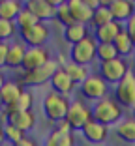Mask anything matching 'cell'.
Here are the masks:
<instances>
[{"label":"cell","mask_w":135,"mask_h":146,"mask_svg":"<svg viewBox=\"0 0 135 146\" xmlns=\"http://www.w3.org/2000/svg\"><path fill=\"white\" fill-rule=\"evenodd\" d=\"M122 114H124V109L109 96L96 101L94 107H92V118L96 122H100V124L107 125V127L116 125L118 122L122 120Z\"/></svg>","instance_id":"1"},{"label":"cell","mask_w":135,"mask_h":146,"mask_svg":"<svg viewBox=\"0 0 135 146\" xmlns=\"http://www.w3.org/2000/svg\"><path fill=\"white\" fill-rule=\"evenodd\" d=\"M114 101L122 109H135V73L131 69H128L126 75L114 84Z\"/></svg>","instance_id":"2"},{"label":"cell","mask_w":135,"mask_h":146,"mask_svg":"<svg viewBox=\"0 0 135 146\" xmlns=\"http://www.w3.org/2000/svg\"><path fill=\"white\" fill-rule=\"evenodd\" d=\"M60 68L57 60H49L47 64L39 66V68L32 69V71H23L21 79H19V84L21 86H39L45 84L47 81H51V77L57 73V69Z\"/></svg>","instance_id":"3"},{"label":"cell","mask_w":135,"mask_h":146,"mask_svg":"<svg viewBox=\"0 0 135 146\" xmlns=\"http://www.w3.org/2000/svg\"><path fill=\"white\" fill-rule=\"evenodd\" d=\"M68 107H70V99L66 96L57 94V92H49L43 98V112L47 116V120H51V122L64 120Z\"/></svg>","instance_id":"4"},{"label":"cell","mask_w":135,"mask_h":146,"mask_svg":"<svg viewBox=\"0 0 135 146\" xmlns=\"http://www.w3.org/2000/svg\"><path fill=\"white\" fill-rule=\"evenodd\" d=\"M49 36H51V30H49L47 23H36L28 28L19 30L21 43H25L26 47H43L49 41Z\"/></svg>","instance_id":"5"},{"label":"cell","mask_w":135,"mask_h":146,"mask_svg":"<svg viewBox=\"0 0 135 146\" xmlns=\"http://www.w3.org/2000/svg\"><path fill=\"white\" fill-rule=\"evenodd\" d=\"M96 47H98V41L94 39V36H88L83 41L71 45V51H70L71 62L81 64V66H88L96 58Z\"/></svg>","instance_id":"6"},{"label":"cell","mask_w":135,"mask_h":146,"mask_svg":"<svg viewBox=\"0 0 135 146\" xmlns=\"http://www.w3.org/2000/svg\"><path fill=\"white\" fill-rule=\"evenodd\" d=\"M64 120L70 124L71 131H77V129L81 131V127L88 120H92V109L88 105H84L83 101H79V99L70 101V107H68V112H66Z\"/></svg>","instance_id":"7"},{"label":"cell","mask_w":135,"mask_h":146,"mask_svg":"<svg viewBox=\"0 0 135 146\" xmlns=\"http://www.w3.org/2000/svg\"><path fill=\"white\" fill-rule=\"evenodd\" d=\"M128 62L124 58H113V60H107V62H100V75L107 84H116L120 79L128 73Z\"/></svg>","instance_id":"8"},{"label":"cell","mask_w":135,"mask_h":146,"mask_svg":"<svg viewBox=\"0 0 135 146\" xmlns=\"http://www.w3.org/2000/svg\"><path fill=\"white\" fill-rule=\"evenodd\" d=\"M79 92L83 94V98L90 99V101H100V99L107 98V82L100 75L90 73L86 81L79 84Z\"/></svg>","instance_id":"9"},{"label":"cell","mask_w":135,"mask_h":146,"mask_svg":"<svg viewBox=\"0 0 135 146\" xmlns=\"http://www.w3.org/2000/svg\"><path fill=\"white\" fill-rule=\"evenodd\" d=\"M57 0H28L25 2V8L38 19L39 23H47L57 13Z\"/></svg>","instance_id":"10"},{"label":"cell","mask_w":135,"mask_h":146,"mask_svg":"<svg viewBox=\"0 0 135 146\" xmlns=\"http://www.w3.org/2000/svg\"><path fill=\"white\" fill-rule=\"evenodd\" d=\"M81 135H83V139L86 142H90L92 146H100L101 142H105L107 137H109V127L92 118V120H88L86 124L81 127Z\"/></svg>","instance_id":"11"},{"label":"cell","mask_w":135,"mask_h":146,"mask_svg":"<svg viewBox=\"0 0 135 146\" xmlns=\"http://www.w3.org/2000/svg\"><path fill=\"white\" fill-rule=\"evenodd\" d=\"M49 60H51V54H49L47 47H26L21 69L23 71H32V69L39 68V66L47 64Z\"/></svg>","instance_id":"12"},{"label":"cell","mask_w":135,"mask_h":146,"mask_svg":"<svg viewBox=\"0 0 135 146\" xmlns=\"http://www.w3.org/2000/svg\"><path fill=\"white\" fill-rule=\"evenodd\" d=\"M107 8L113 15V21L120 23V25H124L135 13V4L130 2V0H113V2L107 4Z\"/></svg>","instance_id":"13"},{"label":"cell","mask_w":135,"mask_h":146,"mask_svg":"<svg viewBox=\"0 0 135 146\" xmlns=\"http://www.w3.org/2000/svg\"><path fill=\"white\" fill-rule=\"evenodd\" d=\"M68 8H70V13H71V17H73L75 23H79V25H88V23H92V13H94V9L88 6L86 0H70V2H68Z\"/></svg>","instance_id":"14"},{"label":"cell","mask_w":135,"mask_h":146,"mask_svg":"<svg viewBox=\"0 0 135 146\" xmlns=\"http://www.w3.org/2000/svg\"><path fill=\"white\" fill-rule=\"evenodd\" d=\"M8 122L13 124L17 129H21L23 133H26L36 127V114L34 111H15L8 114Z\"/></svg>","instance_id":"15"},{"label":"cell","mask_w":135,"mask_h":146,"mask_svg":"<svg viewBox=\"0 0 135 146\" xmlns=\"http://www.w3.org/2000/svg\"><path fill=\"white\" fill-rule=\"evenodd\" d=\"M49 82H51V86H53V92H57V94H60V96H66V98H68V94H71V92L77 88V84L68 77V73L62 68L57 69V73L51 77Z\"/></svg>","instance_id":"16"},{"label":"cell","mask_w":135,"mask_h":146,"mask_svg":"<svg viewBox=\"0 0 135 146\" xmlns=\"http://www.w3.org/2000/svg\"><path fill=\"white\" fill-rule=\"evenodd\" d=\"M122 28H124V25H120L116 21L109 23V25H103V26H98V28H94V39L98 43H113Z\"/></svg>","instance_id":"17"},{"label":"cell","mask_w":135,"mask_h":146,"mask_svg":"<svg viewBox=\"0 0 135 146\" xmlns=\"http://www.w3.org/2000/svg\"><path fill=\"white\" fill-rule=\"evenodd\" d=\"M25 52H26V45L21 41H13L8 45V54H6V66L11 69H17L21 68L23 64V58H25Z\"/></svg>","instance_id":"18"},{"label":"cell","mask_w":135,"mask_h":146,"mask_svg":"<svg viewBox=\"0 0 135 146\" xmlns=\"http://www.w3.org/2000/svg\"><path fill=\"white\" fill-rule=\"evenodd\" d=\"M23 86L19 84V81H6L4 86L0 88V98H2V103L4 107H9L17 101V98L21 96Z\"/></svg>","instance_id":"19"},{"label":"cell","mask_w":135,"mask_h":146,"mask_svg":"<svg viewBox=\"0 0 135 146\" xmlns=\"http://www.w3.org/2000/svg\"><path fill=\"white\" fill-rule=\"evenodd\" d=\"M116 135L122 139L124 142L135 144V118L133 116H126L116 124Z\"/></svg>","instance_id":"20"},{"label":"cell","mask_w":135,"mask_h":146,"mask_svg":"<svg viewBox=\"0 0 135 146\" xmlns=\"http://www.w3.org/2000/svg\"><path fill=\"white\" fill-rule=\"evenodd\" d=\"M88 26L86 25H79V23H73V25L66 26L64 28V39L68 43H71V45H75V43L83 41L84 38H88Z\"/></svg>","instance_id":"21"},{"label":"cell","mask_w":135,"mask_h":146,"mask_svg":"<svg viewBox=\"0 0 135 146\" xmlns=\"http://www.w3.org/2000/svg\"><path fill=\"white\" fill-rule=\"evenodd\" d=\"M113 45H114V49H116V52H118V56H120V58H126V56L133 54V51H135L133 41H131V38L128 36V32L124 30V28L120 30V34L114 38Z\"/></svg>","instance_id":"22"},{"label":"cell","mask_w":135,"mask_h":146,"mask_svg":"<svg viewBox=\"0 0 135 146\" xmlns=\"http://www.w3.org/2000/svg\"><path fill=\"white\" fill-rule=\"evenodd\" d=\"M66 73H68V77L75 82V84H81L83 81H86L90 71H88V66H81V64H75V62H66L62 66Z\"/></svg>","instance_id":"23"},{"label":"cell","mask_w":135,"mask_h":146,"mask_svg":"<svg viewBox=\"0 0 135 146\" xmlns=\"http://www.w3.org/2000/svg\"><path fill=\"white\" fill-rule=\"evenodd\" d=\"M23 8H25V4L17 2V0H0V19L15 23V19H17Z\"/></svg>","instance_id":"24"},{"label":"cell","mask_w":135,"mask_h":146,"mask_svg":"<svg viewBox=\"0 0 135 146\" xmlns=\"http://www.w3.org/2000/svg\"><path fill=\"white\" fill-rule=\"evenodd\" d=\"M32 107H34V94L28 90H23L15 103L9 105V107H4V112L9 114V112H15V111H32Z\"/></svg>","instance_id":"25"},{"label":"cell","mask_w":135,"mask_h":146,"mask_svg":"<svg viewBox=\"0 0 135 146\" xmlns=\"http://www.w3.org/2000/svg\"><path fill=\"white\" fill-rule=\"evenodd\" d=\"M45 146H75V137L73 133H60L57 129H53L47 135Z\"/></svg>","instance_id":"26"},{"label":"cell","mask_w":135,"mask_h":146,"mask_svg":"<svg viewBox=\"0 0 135 146\" xmlns=\"http://www.w3.org/2000/svg\"><path fill=\"white\" fill-rule=\"evenodd\" d=\"M109 23H113V15H111L107 4L101 2V4L94 9V13H92V25H94V28H98V26L109 25Z\"/></svg>","instance_id":"27"},{"label":"cell","mask_w":135,"mask_h":146,"mask_svg":"<svg viewBox=\"0 0 135 146\" xmlns=\"http://www.w3.org/2000/svg\"><path fill=\"white\" fill-rule=\"evenodd\" d=\"M96 58L100 62H107V60H113V58H118V52H116L113 43H98Z\"/></svg>","instance_id":"28"},{"label":"cell","mask_w":135,"mask_h":146,"mask_svg":"<svg viewBox=\"0 0 135 146\" xmlns=\"http://www.w3.org/2000/svg\"><path fill=\"white\" fill-rule=\"evenodd\" d=\"M2 131H4V139H6L8 142H11V144H17L19 141H23V139L26 137L21 129H17L13 124H9V122L2 125Z\"/></svg>","instance_id":"29"},{"label":"cell","mask_w":135,"mask_h":146,"mask_svg":"<svg viewBox=\"0 0 135 146\" xmlns=\"http://www.w3.org/2000/svg\"><path fill=\"white\" fill-rule=\"evenodd\" d=\"M55 19H58V21L66 26H70L73 25V17H71V13H70V8H68V2H58L57 4V13H55Z\"/></svg>","instance_id":"30"},{"label":"cell","mask_w":135,"mask_h":146,"mask_svg":"<svg viewBox=\"0 0 135 146\" xmlns=\"http://www.w3.org/2000/svg\"><path fill=\"white\" fill-rule=\"evenodd\" d=\"M17 34V26L13 21H6L0 19V43H8V39H11Z\"/></svg>","instance_id":"31"},{"label":"cell","mask_w":135,"mask_h":146,"mask_svg":"<svg viewBox=\"0 0 135 146\" xmlns=\"http://www.w3.org/2000/svg\"><path fill=\"white\" fill-rule=\"evenodd\" d=\"M36 23H39L38 19L32 15L30 11L26 8H23L21 9V13L17 15V19H15V26H17V32L19 30H23V28H28V26H32V25H36Z\"/></svg>","instance_id":"32"},{"label":"cell","mask_w":135,"mask_h":146,"mask_svg":"<svg viewBox=\"0 0 135 146\" xmlns=\"http://www.w3.org/2000/svg\"><path fill=\"white\" fill-rule=\"evenodd\" d=\"M124 30L128 32V36L131 38V41H133V45H135V13L124 23Z\"/></svg>","instance_id":"33"},{"label":"cell","mask_w":135,"mask_h":146,"mask_svg":"<svg viewBox=\"0 0 135 146\" xmlns=\"http://www.w3.org/2000/svg\"><path fill=\"white\" fill-rule=\"evenodd\" d=\"M8 45L9 43H0V71L6 66V54H8Z\"/></svg>","instance_id":"34"},{"label":"cell","mask_w":135,"mask_h":146,"mask_svg":"<svg viewBox=\"0 0 135 146\" xmlns=\"http://www.w3.org/2000/svg\"><path fill=\"white\" fill-rule=\"evenodd\" d=\"M57 131H60V133H73V131H71V127H70V124H68V122L66 120H60V122H57Z\"/></svg>","instance_id":"35"},{"label":"cell","mask_w":135,"mask_h":146,"mask_svg":"<svg viewBox=\"0 0 135 146\" xmlns=\"http://www.w3.org/2000/svg\"><path fill=\"white\" fill-rule=\"evenodd\" d=\"M11 146H39V144H38V141H34V139L25 137L23 141H19L17 144H11Z\"/></svg>","instance_id":"36"},{"label":"cell","mask_w":135,"mask_h":146,"mask_svg":"<svg viewBox=\"0 0 135 146\" xmlns=\"http://www.w3.org/2000/svg\"><path fill=\"white\" fill-rule=\"evenodd\" d=\"M6 142V139H4V131H2V125H0V146Z\"/></svg>","instance_id":"37"},{"label":"cell","mask_w":135,"mask_h":146,"mask_svg":"<svg viewBox=\"0 0 135 146\" xmlns=\"http://www.w3.org/2000/svg\"><path fill=\"white\" fill-rule=\"evenodd\" d=\"M4 82H6V75L2 71H0V88H2V86H4Z\"/></svg>","instance_id":"38"},{"label":"cell","mask_w":135,"mask_h":146,"mask_svg":"<svg viewBox=\"0 0 135 146\" xmlns=\"http://www.w3.org/2000/svg\"><path fill=\"white\" fill-rule=\"evenodd\" d=\"M2 109H4V103H2V98H0V111H2Z\"/></svg>","instance_id":"39"},{"label":"cell","mask_w":135,"mask_h":146,"mask_svg":"<svg viewBox=\"0 0 135 146\" xmlns=\"http://www.w3.org/2000/svg\"><path fill=\"white\" fill-rule=\"evenodd\" d=\"M133 118H135V109H133Z\"/></svg>","instance_id":"40"},{"label":"cell","mask_w":135,"mask_h":146,"mask_svg":"<svg viewBox=\"0 0 135 146\" xmlns=\"http://www.w3.org/2000/svg\"><path fill=\"white\" fill-rule=\"evenodd\" d=\"M133 56H135V51H133Z\"/></svg>","instance_id":"41"}]
</instances>
